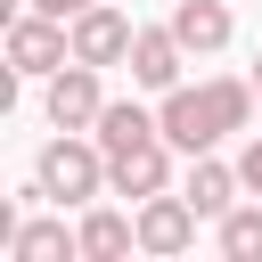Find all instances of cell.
<instances>
[{"mask_svg":"<svg viewBox=\"0 0 262 262\" xmlns=\"http://www.w3.org/2000/svg\"><path fill=\"white\" fill-rule=\"evenodd\" d=\"M196 221H205V213H196L188 196H164V188L139 196V246H147V254H188Z\"/></svg>","mask_w":262,"mask_h":262,"instance_id":"5","label":"cell"},{"mask_svg":"<svg viewBox=\"0 0 262 262\" xmlns=\"http://www.w3.org/2000/svg\"><path fill=\"white\" fill-rule=\"evenodd\" d=\"M33 8H41V16H57V25H66V16H82V8H98V0H33Z\"/></svg>","mask_w":262,"mask_h":262,"instance_id":"16","label":"cell"},{"mask_svg":"<svg viewBox=\"0 0 262 262\" xmlns=\"http://www.w3.org/2000/svg\"><path fill=\"white\" fill-rule=\"evenodd\" d=\"M156 131H164V123H156L147 106H131V98H115V106L98 115V147H106V164H115V156H131V147H139V139H156Z\"/></svg>","mask_w":262,"mask_h":262,"instance_id":"10","label":"cell"},{"mask_svg":"<svg viewBox=\"0 0 262 262\" xmlns=\"http://www.w3.org/2000/svg\"><path fill=\"white\" fill-rule=\"evenodd\" d=\"M246 115H254V90L237 82V74H221V82H205V90H164V139L180 147V156H213V139L221 131H246Z\"/></svg>","mask_w":262,"mask_h":262,"instance_id":"1","label":"cell"},{"mask_svg":"<svg viewBox=\"0 0 262 262\" xmlns=\"http://www.w3.org/2000/svg\"><path fill=\"white\" fill-rule=\"evenodd\" d=\"M82 237H66V221H25L8 237V262H74Z\"/></svg>","mask_w":262,"mask_h":262,"instance_id":"12","label":"cell"},{"mask_svg":"<svg viewBox=\"0 0 262 262\" xmlns=\"http://www.w3.org/2000/svg\"><path fill=\"white\" fill-rule=\"evenodd\" d=\"M66 57H74V33H66L57 16H41V8H33V16H16V25H8V74H57Z\"/></svg>","mask_w":262,"mask_h":262,"instance_id":"3","label":"cell"},{"mask_svg":"<svg viewBox=\"0 0 262 262\" xmlns=\"http://www.w3.org/2000/svg\"><path fill=\"white\" fill-rule=\"evenodd\" d=\"M98 115H106V98H98V66L66 57V66L49 74V123H57V131H90Z\"/></svg>","mask_w":262,"mask_h":262,"instance_id":"4","label":"cell"},{"mask_svg":"<svg viewBox=\"0 0 262 262\" xmlns=\"http://www.w3.org/2000/svg\"><path fill=\"white\" fill-rule=\"evenodd\" d=\"M74 237H82V262H123V254L139 246V221H123V213H90Z\"/></svg>","mask_w":262,"mask_h":262,"instance_id":"11","label":"cell"},{"mask_svg":"<svg viewBox=\"0 0 262 262\" xmlns=\"http://www.w3.org/2000/svg\"><path fill=\"white\" fill-rule=\"evenodd\" d=\"M33 180H41V196H57V205H82V196H98V180H106V147L49 139V147H41V164H33Z\"/></svg>","mask_w":262,"mask_h":262,"instance_id":"2","label":"cell"},{"mask_svg":"<svg viewBox=\"0 0 262 262\" xmlns=\"http://www.w3.org/2000/svg\"><path fill=\"white\" fill-rule=\"evenodd\" d=\"M237 188H246V180H237L229 164H213V156H188V188H180V196H188L205 221H221V213L237 205Z\"/></svg>","mask_w":262,"mask_h":262,"instance_id":"9","label":"cell"},{"mask_svg":"<svg viewBox=\"0 0 262 262\" xmlns=\"http://www.w3.org/2000/svg\"><path fill=\"white\" fill-rule=\"evenodd\" d=\"M237 180H246V188H254V196H262V139H254V147H246V156H237Z\"/></svg>","mask_w":262,"mask_h":262,"instance_id":"15","label":"cell"},{"mask_svg":"<svg viewBox=\"0 0 262 262\" xmlns=\"http://www.w3.org/2000/svg\"><path fill=\"white\" fill-rule=\"evenodd\" d=\"M172 33H180V49H221L229 41V8L221 0H180L172 8Z\"/></svg>","mask_w":262,"mask_h":262,"instance_id":"13","label":"cell"},{"mask_svg":"<svg viewBox=\"0 0 262 262\" xmlns=\"http://www.w3.org/2000/svg\"><path fill=\"white\" fill-rule=\"evenodd\" d=\"M221 254L229 262H262V205H229L221 213Z\"/></svg>","mask_w":262,"mask_h":262,"instance_id":"14","label":"cell"},{"mask_svg":"<svg viewBox=\"0 0 262 262\" xmlns=\"http://www.w3.org/2000/svg\"><path fill=\"white\" fill-rule=\"evenodd\" d=\"M164 147H172V139L156 131V139H139L131 156H115V164H106L115 196H156V188H164V172H172V164H164Z\"/></svg>","mask_w":262,"mask_h":262,"instance_id":"8","label":"cell"},{"mask_svg":"<svg viewBox=\"0 0 262 262\" xmlns=\"http://www.w3.org/2000/svg\"><path fill=\"white\" fill-rule=\"evenodd\" d=\"M254 82H262V57H254Z\"/></svg>","mask_w":262,"mask_h":262,"instance_id":"17","label":"cell"},{"mask_svg":"<svg viewBox=\"0 0 262 262\" xmlns=\"http://www.w3.org/2000/svg\"><path fill=\"white\" fill-rule=\"evenodd\" d=\"M180 57H188V49H180L172 25H164V33H139V41H131V82H139V90H180Z\"/></svg>","mask_w":262,"mask_h":262,"instance_id":"7","label":"cell"},{"mask_svg":"<svg viewBox=\"0 0 262 262\" xmlns=\"http://www.w3.org/2000/svg\"><path fill=\"white\" fill-rule=\"evenodd\" d=\"M131 41H139V33H131V16H123V8H106V0L74 16V57H82V66H115V57H131Z\"/></svg>","mask_w":262,"mask_h":262,"instance_id":"6","label":"cell"}]
</instances>
